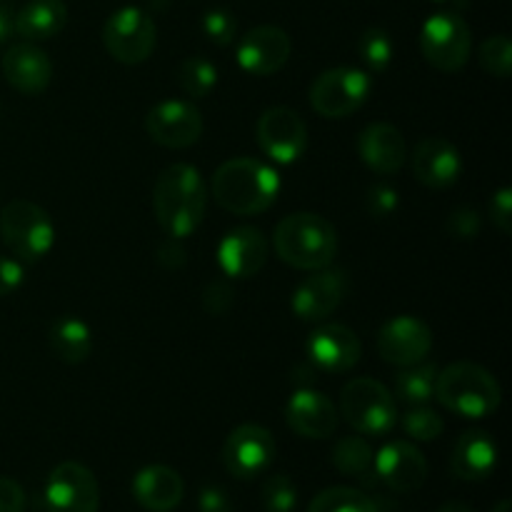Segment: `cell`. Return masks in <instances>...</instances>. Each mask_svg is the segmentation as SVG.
Segmentation results:
<instances>
[{"mask_svg":"<svg viewBox=\"0 0 512 512\" xmlns=\"http://www.w3.org/2000/svg\"><path fill=\"white\" fill-rule=\"evenodd\" d=\"M153 208L168 238H188L200 228L208 208V185L195 165L173 163L158 175Z\"/></svg>","mask_w":512,"mask_h":512,"instance_id":"6da1fadb","label":"cell"},{"mask_svg":"<svg viewBox=\"0 0 512 512\" xmlns=\"http://www.w3.org/2000/svg\"><path fill=\"white\" fill-rule=\"evenodd\" d=\"M215 203L233 215H260L278 200L280 178L268 163L255 158L225 160L213 175Z\"/></svg>","mask_w":512,"mask_h":512,"instance_id":"7a4b0ae2","label":"cell"},{"mask_svg":"<svg viewBox=\"0 0 512 512\" xmlns=\"http://www.w3.org/2000/svg\"><path fill=\"white\" fill-rule=\"evenodd\" d=\"M275 253L298 270H320L333 265L338 255V233L318 213H293L283 218L273 235Z\"/></svg>","mask_w":512,"mask_h":512,"instance_id":"3957f363","label":"cell"},{"mask_svg":"<svg viewBox=\"0 0 512 512\" xmlns=\"http://www.w3.org/2000/svg\"><path fill=\"white\" fill-rule=\"evenodd\" d=\"M435 398L460 418L483 420L503 403V390L495 375L478 363H453L438 370Z\"/></svg>","mask_w":512,"mask_h":512,"instance_id":"277c9868","label":"cell"},{"mask_svg":"<svg viewBox=\"0 0 512 512\" xmlns=\"http://www.w3.org/2000/svg\"><path fill=\"white\" fill-rule=\"evenodd\" d=\"M0 238L15 258L38 263L53 250L55 225L40 205L30 200H13L0 213Z\"/></svg>","mask_w":512,"mask_h":512,"instance_id":"5b68a950","label":"cell"},{"mask_svg":"<svg viewBox=\"0 0 512 512\" xmlns=\"http://www.w3.org/2000/svg\"><path fill=\"white\" fill-rule=\"evenodd\" d=\"M340 413L360 435H388L398 420V408L383 383L373 378H355L340 393Z\"/></svg>","mask_w":512,"mask_h":512,"instance_id":"8992f818","label":"cell"},{"mask_svg":"<svg viewBox=\"0 0 512 512\" xmlns=\"http://www.w3.org/2000/svg\"><path fill=\"white\" fill-rule=\"evenodd\" d=\"M373 90V80L358 68L323 70L310 85V105L320 118L340 120L358 113Z\"/></svg>","mask_w":512,"mask_h":512,"instance_id":"52a82bcc","label":"cell"},{"mask_svg":"<svg viewBox=\"0 0 512 512\" xmlns=\"http://www.w3.org/2000/svg\"><path fill=\"white\" fill-rule=\"evenodd\" d=\"M103 43L118 63L140 65L153 55L155 43H158V28L143 8L125 5L105 20Z\"/></svg>","mask_w":512,"mask_h":512,"instance_id":"ba28073f","label":"cell"},{"mask_svg":"<svg viewBox=\"0 0 512 512\" xmlns=\"http://www.w3.org/2000/svg\"><path fill=\"white\" fill-rule=\"evenodd\" d=\"M470 48H473V35L468 23L450 10L430 15L420 30V50L425 60L443 73H455L463 68L470 58Z\"/></svg>","mask_w":512,"mask_h":512,"instance_id":"9c48e42d","label":"cell"},{"mask_svg":"<svg viewBox=\"0 0 512 512\" xmlns=\"http://www.w3.org/2000/svg\"><path fill=\"white\" fill-rule=\"evenodd\" d=\"M258 143L273 163L290 165L308 150V125L293 108L275 105L258 118Z\"/></svg>","mask_w":512,"mask_h":512,"instance_id":"30bf717a","label":"cell"},{"mask_svg":"<svg viewBox=\"0 0 512 512\" xmlns=\"http://www.w3.org/2000/svg\"><path fill=\"white\" fill-rule=\"evenodd\" d=\"M275 460V440L268 428L255 423L238 425L225 438L223 465L233 478L253 480Z\"/></svg>","mask_w":512,"mask_h":512,"instance_id":"8fae6325","label":"cell"},{"mask_svg":"<svg viewBox=\"0 0 512 512\" xmlns=\"http://www.w3.org/2000/svg\"><path fill=\"white\" fill-rule=\"evenodd\" d=\"M48 512H98L100 490L93 470L85 465L60 463L45 483Z\"/></svg>","mask_w":512,"mask_h":512,"instance_id":"7c38bea8","label":"cell"},{"mask_svg":"<svg viewBox=\"0 0 512 512\" xmlns=\"http://www.w3.org/2000/svg\"><path fill=\"white\" fill-rule=\"evenodd\" d=\"M313 275L303 280L295 288L290 308L305 323H320L328 315L343 305L345 295H348V275L340 268H320L310 270Z\"/></svg>","mask_w":512,"mask_h":512,"instance_id":"4fadbf2b","label":"cell"},{"mask_svg":"<svg viewBox=\"0 0 512 512\" xmlns=\"http://www.w3.org/2000/svg\"><path fill=\"white\" fill-rule=\"evenodd\" d=\"M145 130L163 148H190L203 135V115L188 100H163L148 110Z\"/></svg>","mask_w":512,"mask_h":512,"instance_id":"5bb4252c","label":"cell"},{"mask_svg":"<svg viewBox=\"0 0 512 512\" xmlns=\"http://www.w3.org/2000/svg\"><path fill=\"white\" fill-rule=\"evenodd\" d=\"M433 348V330L413 315L388 320L378 333V353L385 363L408 368L420 363Z\"/></svg>","mask_w":512,"mask_h":512,"instance_id":"9a60e30c","label":"cell"},{"mask_svg":"<svg viewBox=\"0 0 512 512\" xmlns=\"http://www.w3.org/2000/svg\"><path fill=\"white\" fill-rule=\"evenodd\" d=\"M293 53V40L278 25H258L238 43V63L245 73L268 78L283 70Z\"/></svg>","mask_w":512,"mask_h":512,"instance_id":"2e32d148","label":"cell"},{"mask_svg":"<svg viewBox=\"0 0 512 512\" xmlns=\"http://www.w3.org/2000/svg\"><path fill=\"white\" fill-rule=\"evenodd\" d=\"M373 473L395 493H413L428 478V460L413 443L395 440L375 453Z\"/></svg>","mask_w":512,"mask_h":512,"instance_id":"e0dca14e","label":"cell"},{"mask_svg":"<svg viewBox=\"0 0 512 512\" xmlns=\"http://www.w3.org/2000/svg\"><path fill=\"white\" fill-rule=\"evenodd\" d=\"M305 353H308L310 365L320 373H345L360 363L363 343L350 328L330 323L313 330V335L305 343Z\"/></svg>","mask_w":512,"mask_h":512,"instance_id":"ac0fdd59","label":"cell"},{"mask_svg":"<svg viewBox=\"0 0 512 512\" xmlns=\"http://www.w3.org/2000/svg\"><path fill=\"white\" fill-rule=\"evenodd\" d=\"M270 243L263 230L253 225L233 228L218 245L220 270L230 278H253L268 263Z\"/></svg>","mask_w":512,"mask_h":512,"instance_id":"d6986e66","label":"cell"},{"mask_svg":"<svg viewBox=\"0 0 512 512\" xmlns=\"http://www.w3.org/2000/svg\"><path fill=\"white\" fill-rule=\"evenodd\" d=\"M285 423L300 438L325 440L338 430V408L320 390L300 388L285 405Z\"/></svg>","mask_w":512,"mask_h":512,"instance_id":"ffe728a7","label":"cell"},{"mask_svg":"<svg viewBox=\"0 0 512 512\" xmlns=\"http://www.w3.org/2000/svg\"><path fill=\"white\" fill-rule=\"evenodd\" d=\"M463 173L460 150L445 138H425L413 150V175L435 190L450 188Z\"/></svg>","mask_w":512,"mask_h":512,"instance_id":"44dd1931","label":"cell"},{"mask_svg":"<svg viewBox=\"0 0 512 512\" xmlns=\"http://www.w3.org/2000/svg\"><path fill=\"white\" fill-rule=\"evenodd\" d=\"M0 65L10 88L23 95H40L53 80V63L35 43H18L8 48Z\"/></svg>","mask_w":512,"mask_h":512,"instance_id":"7402d4cb","label":"cell"},{"mask_svg":"<svg viewBox=\"0 0 512 512\" xmlns=\"http://www.w3.org/2000/svg\"><path fill=\"white\" fill-rule=\"evenodd\" d=\"M360 160L378 175H393L408 160V143L390 123H373L358 135Z\"/></svg>","mask_w":512,"mask_h":512,"instance_id":"603a6c76","label":"cell"},{"mask_svg":"<svg viewBox=\"0 0 512 512\" xmlns=\"http://www.w3.org/2000/svg\"><path fill=\"white\" fill-rule=\"evenodd\" d=\"M498 468V445L485 430H465L450 455V473L465 483L490 478Z\"/></svg>","mask_w":512,"mask_h":512,"instance_id":"cb8c5ba5","label":"cell"},{"mask_svg":"<svg viewBox=\"0 0 512 512\" xmlns=\"http://www.w3.org/2000/svg\"><path fill=\"white\" fill-rule=\"evenodd\" d=\"M183 478L168 465H148L133 478V498L148 512H170L183 503Z\"/></svg>","mask_w":512,"mask_h":512,"instance_id":"d4e9b609","label":"cell"},{"mask_svg":"<svg viewBox=\"0 0 512 512\" xmlns=\"http://www.w3.org/2000/svg\"><path fill=\"white\" fill-rule=\"evenodd\" d=\"M68 23V8L63 0H30L15 13L13 33L28 43L50 40Z\"/></svg>","mask_w":512,"mask_h":512,"instance_id":"484cf974","label":"cell"},{"mask_svg":"<svg viewBox=\"0 0 512 512\" xmlns=\"http://www.w3.org/2000/svg\"><path fill=\"white\" fill-rule=\"evenodd\" d=\"M48 343L55 358L68 365L85 363L93 353V333H90L88 323L75 318V315H63V318L55 320L53 328H50Z\"/></svg>","mask_w":512,"mask_h":512,"instance_id":"4316f807","label":"cell"},{"mask_svg":"<svg viewBox=\"0 0 512 512\" xmlns=\"http://www.w3.org/2000/svg\"><path fill=\"white\" fill-rule=\"evenodd\" d=\"M373 460L375 453L368 445V440L358 438V435H350V438H343L335 443L333 448V465L343 475H350V478L368 480L373 473Z\"/></svg>","mask_w":512,"mask_h":512,"instance_id":"83f0119b","label":"cell"},{"mask_svg":"<svg viewBox=\"0 0 512 512\" xmlns=\"http://www.w3.org/2000/svg\"><path fill=\"white\" fill-rule=\"evenodd\" d=\"M435 378H438L435 365H408L395 378V395L408 405H425L435 395Z\"/></svg>","mask_w":512,"mask_h":512,"instance_id":"f1b7e54d","label":"cell"},{"mask_svg":"<svg viewBox=\"0 0 512 512\" xmlns=\"http://www.w3.org/2000/svg\"><path fill=\"white\" fill-rule=\"evenodd\" d=\"M178 83L190 98H208L215 85H218V68L208 58L193 55V58L183 60V65H180Z\"/></svg>","mask_w":512,"mask_h":512,"instance_id":"f546056e","label":"cell"},{"mask_svg":"<svg viewBox=\"0 0 512 512\" xmlns=\"http://www.w3.org/2000/svg\"><path fill=\"white\" fill-rule=\"evenodd\" d=\"M308 512H378L373 500L355 488H328L313 498Z\"/></svg>","mask_w":512,"mask_h":512,"instance_id":"4dcf8cb0","label":"cell"},{"mask_svg":"<svg viewBox=\"0 0 512 512\" xmlns=\"http://www.w3.org/2000/svg\"><path fill=\"white\" fill-rule=\"evenodd\" d=\"M358 50L363 63L368 65L370 70H375V73H383V70H388V65L393 63L395 45H393V38L388 35V30L383 28L365 30V33L360 35Z\"/></svg>","mask_w":512,"mask_h":512,"instance_id":"1f68e13d","label":"cell"},{"mask_svg":"<svg viewBox=\"0 0 512 512\" xmlns=\"http://www.w3.org/2000/svg\"><path fill=\"white\" fill-rule=\"evenodd\" d=\"M480 65H483L485 73L495 75V78L505 80L510 78L512 73V43L508 35L498 33L493 35V38L485 40L483 45H480Z\"/></svg>","mask_w":512,"mask_h":512,"instance_id":"d6a6232c","label":"cell"},{"mask_svg":"<svg viewBox=\"0 0 512 512\" xmlns=\"http://www.w3.org/2000/svg\"><path fill=\"white\" fill-rule=\"evenodd\" d=\"M403 430L405 435H410L418 443H430V440L443 435L445 423L435 410L425 408V405H410V410L403 418Z\"/></svg>","mask_w":512,"mask_h":512,"instance_id":"836d02e7","label":"cell"},{"mask_svg":"<svg viewBox=\"0 0 512 512\" xmlns=\"http://www.w3.org/2000/svg\"><path fill=\"white\" fill-rule=\"evenodd\" d=\"M298 505V490L288 475H273L263 485V510L265 512H293Z\"/></svg>","mask_w":512,"mask_h":512,"instance_id":"e575fe53","label":"cell"},{"mask_svg":"<svg viewBox=\"0 0 512 512\" xmlns=\"http://www.w3.org/2000/svg\"><path fill=\"white\" fill-rule=\"evenodd\" d=\"M203 33L210 43L220 45V48H228V45L235 43L238 23H235V18L228 10L213 8L203 15Z\"/></svg>","mask_w":512,"mask_h":512,"instance_id":"d590c367","label":"cell"},{"mask_svg":"<svg viewBox=\"0 0 512 512\" xmlns=\"http://www.w3.org/2000/svg\"><path fill=\"white\" fill-rule=\"evenodd\" d=\"M235 303V293L225 280H213L203 290V308L208 315H225Z\"/></svg>","mask_w":512,"mask_h":512,"instance_id":"8d00e7d4","label":"cell"},{"mask_svg":"<svg viewBox=\"0 0 512 512\" xmlns=\"http://www.w3.org/2000/svg\"><path fill=\"white\" fill-rule=\"evenodd\" d=\"M488 213H490V220H493V225L500 230V233L503 235L512 233V190L510 188H500L498 193L490 198Z\"/></svg>","mask_w":512,"mask_h":512,"instance_id":"74e56055","label":"cell"},{"mask_svg":"<svg viewBox=\"0 0 512 512\" xmlns=\"http://www.w3.org/2000/svg\"><path fill=\"white\" fill-rule=\"evenodd\" d=\"M480 228H483V223H480V215L473 208H460L455 213H450L448 230L455 238L473 240L480 235Z\"/></svg>","mask_w":512,"mask_h":512,"instance_id":"f35d334b","label":"cell"},{"mask_svg":"<svg viewBox=\"0 0 512 512\" xmlns=\"http://www.w3.org/2000/svg\"><path fill=\"white\" fill-rule=\"evenodd\" d=\"M398 208V190L390 185H375L368 190V210L375 218H388Z\"/></svg>","mask_w":512,"mask_h":512,"instance_id":"ab89813d","label":"cell"},{"mask_svg":"<svg viewBox=\"0 0 512 512\" xmlns=\"http://www.w3.org/2000/svg\"><path fill=\"white\" fill-rule=\"evenodd\" d=\"M23 265L13 258H0V298L13 295L23 285Z\"/></svg>","mask_w":512,"mask_h":512,"instance_id":"60d3db41","label":"cell"},{"mask_svg":"<svg viewBox=\"0 0 512 512\" xmlns=\"http://www.w3.org/2000/svg\"><path fill=\"white\" fill-rule=\"evenodd\" d=\"M25 493L13 478H0V512H23Z\"/></svg>","mask_w":512,"mask_h":512,"instance_id":"b9f144b4","label":"cell"},{"mask_svg":"<svg viewBox=\"0 0 512 512\" xmlns=\"http://www.w3.org/2000/svg\"><path fill=\"white\" fill-rule=\"evenodd\" d=\"M198 508L200 512H230L233 505H230L228 493L218 485H208V488L200 490V498H198Z\"/></svg>","mask_w":512,"mask_h":512,"instance_id":"7bdbcfd3","label":"cell"},{"mask_svg":"<svg viewBox=\"0 0 512 512\" xmlns=\"http://www.w3.org/2000/svg\"><path fill=\"white\" fill-rule=\"evenodd\" d=\"M158 260L163 268L168 270H180L185 265V250L180 245L178 238H168L163 245L158 248Z\"/></svg>","mask_w":512,"mask_h":512,"instance_id":"ee69618b","label":"cell"},{"mask_svg":"<svg viewBox=\"0 0 512 512\" xmlns=\"http://www.w3.org/2000/svg\"><path fill=\"white\" fill-rule=\"evenodd\" d=\"M13 8L8 3H0V45L13 35Z\"/></svg>","mask_w":512,"mask_h":512,"instance_id":"f6af8a7d","label":"cell"},{"mask_svg":"<svg viewBox=\"0 0 512 512\" xmlns=\"http://www.w3.org/2000/svg\"><path fill=\"white\" fill-rule=\"evenodd\" d=\"M438 512H475V510L470 508L468 503H460V500H450V503H445Z\"/></svg>","mask_w":512,"mask_h":512,"instance_id":"bcb514c9","label":"cell"},{"mask_svg":"<svg viewBox=\"0 0 512 512\" xmlns=\"http://www.w3.org/2000/svg\"><path fill=\"white\" fill-rule=\"evenodd\" d=\"M493 512H512V503H510L508 498H505V500H500V503L495 505V508H493Z\"/></svg>","mask_w":512,"mask_h":512,"instance_id":"7dc6e473","label":"cell"},{"mask_svg":"<svg viewBox=\"0 0 512 512\" xmlns=\"http://www.w3.org/2000/svg\"><path fill=\"white\" fill-rule=\"evenodd\" d=\"M148 5L153 10H165L170 5V0H148Z\"/></svg>","mask_w":512,"mask_h":512,"instance_id":"c3c4849f","label":"cell"},{"mask_svg":"<svg viewBox=\"0 0 512 512\" xmlns=\"http://www.w3.org/2000/svg\"><path fill=\"white\" fill-rule=\"evenodd\" d=\"M433 3H445V0H433Z\"/></svg>","mask_w":512,"mask_h":512,"instance_id":"681fc988","label":"cell"}]
</instances>
